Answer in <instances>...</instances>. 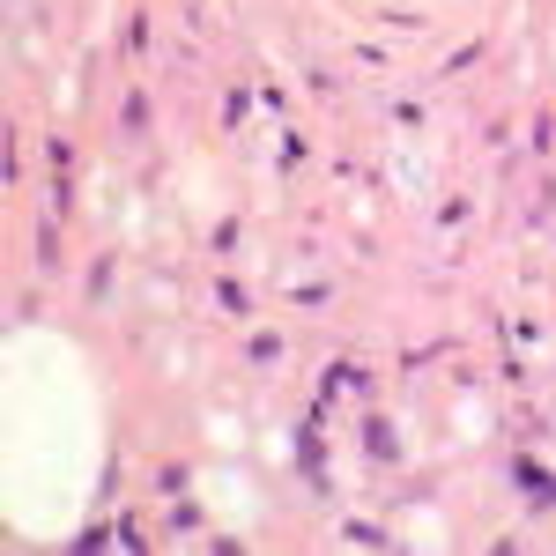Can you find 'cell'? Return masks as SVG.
Instances as JSON below:
<instances>
[{
  "instance_id": "1",
  "label": "cell",
  "mask_w": 556,
  "mask_h": 556,
  "mask_svg": "<svg viewBox=\"0 0 556 556\" xmlns=\"http://www.w3.org/2000/svg\"><path fill=\"white\" fill-rule=\"evenodd\" d=\"M512 475H520V489H534V497H541V505H549V497H556V482H549V475H541V468H534V460H520V468H512Z\"/></svg>"
}]
</instances>
